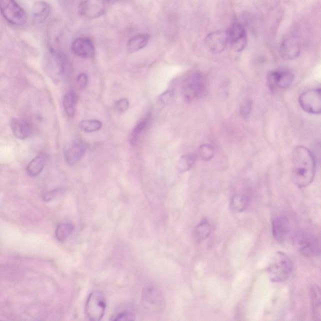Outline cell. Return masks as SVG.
Instances as JSON below:
<instances>
[{"label": "cell", "instance_id": "d590c367", "mask_svg": "<svg viewBox=\"0 0 321 321\" xmlns=\"http://www.w3.org/2000/svg\"><path fill=\"white\" fill-rule=\"evenodd\" d=\"M118 1H120V0H106V2H108V6H110V4H113L117 3V2Z\"/></svg>", "mask_w": 321, "mask_h": 321}, {"label": "cell", "instance_id": "4dcf8cb0", "mask_svg": "<svg viewBox=\"0 0 321 321\" xmlns=\"http://www.w3.org/2000/svg\"><path fill=\"white\" fill-rule=\"evenodd\" d=\"M130 107V102L126 98L118 100L115 104V110L118 114L126 112Z\"/></svg>", "mask_w": 321, "mask_h": 321}, {"label": "cell", "instance_id": "d6a6232c", "mask_svg": "<svg viewBox=\"0 0 321 321\" xmlns=\"http://www.w3.org/2000/svg\"><path fill=\"white\" fill-rule=\"evenodd\" d=\"M174 92L172 90H168L166 92L162 93L160 95L159 98V102L162 105H168L172 100H174Z\"/></svg>", "mask_w": 321, "mask_h": 321}, {"label": "cell", "instance_id": "836d02e7", "mask_svg": "<svg viewBox=\"0 0 321 321\" xmlns=\"http://www.w3.org/2000/svg\"><path fill=\"white\" fill-rule=\"evenodd\" d=\"M134 315L133 314L128 312H120L117 315L114 316L111 320H134Z\"/></svg>", "mask_w": 321, "mask_h": 321}, {"label": "cell", "instance_id": "d4e9b609", "mask_svg": "<svg viewBox=\"0 0 321 321\" xmlns=\"http://www.w3.org/2000/svg\"><path fill=\"white\" fill-rule=\"evenodd\" d=\"M78 100L76 94L69 91L63 98V106L68 117H73L75 114V107Z\"/></svg>", "mask_w": 321, "mask_h": 321}, {"label": "cell", "instance_id": "e575fe53", "mask_svg": "<svg viewBox=\"0 0 321 321\" xmlns=\"http://www.w3.org/2000/svg\"><path fill=\"white\" fill-rule=\"evenodd\" d=\"M76 83L80 88H85L88 84V76L87 74L82 73L79 74L76 79Z\"/></svg>", "mask_w": 321, "mask_h": 321}, {"label": "cell", "instance_id": "8fae6325", "mask_svg": "<svg viewBox=\"0 0 321 321\" xmlns=\"http://www.w3.org/2000/svg\"><path fill=\"white\" fill-rule=\"evenodd\" d=\"M228 44H230L232 49L236 52L244 50L248 43V38L244 27L241 24L234 23L232 24L228 30Z\"/></svg>", "mask_w": 321, "mask_h": 321}, {"label": "cell", "instance_id": "5b68a950", "mask_svg": "<svg viewBox=\"0 0 321 321\" xmlns=\"http://www.w3.org/2000/svg\"><path fill=\"white\" fill-rule=\"evenodd\" d=\"M292 269L293 264L290 258L286 254L278 252L268 266V272L272 282H282L290 278Z\"/></svg>", "mask_w": 321, "mask_h": 321}, {"label": "cell", "instance_id": "6da1fadb", "mask_svg": "<svg viewBox=\"0 0 321 321\" xmlns=\"http://www.w3.org/2000/svg\"><path fill=\"white\" fill-rule=\"evenodd\" d=\"M292 178L294 184L304 188L312 184L316 171L315 158L304 146H298L292 152Z\"/></svg>", "mask_w": 321, "mask_h": 321}, {"label": "cell", "instance_id": "d6986e66", "mask_svg": "<svg viewBox=\"0 0 321 321\" xmlns=\"http://www.w3.org/2000/svg\"><path fill=\"white\" fill-rule=\"evenodd\" d=\"M50 14V7L48 4L39 1L32 8V19L36 24H42L48 18Z\"/></svg>", "mask_w": 321, "mask_h": 321}, {"label": "cell", "instance_id": "4fadbf2b", "mask_svg": "<svg viewBox=\"0 0 321 321\" xmlns=\"http://www.w3.org/2000/svg\"><path fill=\"white\" fill-rule=\"evenodd\" d=\"M86 146L80 140H75L66 146L64 150V158L66 164L73 165L76 164L85 154Z\"/></svg>", "mask_w": 321, "mask_h": 321}, {"label": "cell", "instance_id": "cb8c5ba5", "mask_svg": "<svg viewBox=\"0 0 321 321\" xmlns=\"http://www.w3.org/2000/svg\"><path fill=\"white\" fill-rule=\"evenodd\" d=\"M150 122V116H146L142 120L138 123L136 126L132 130L130 135V142L132 146L137 144L140 139L142 132H144L146 128L147 127L148 123Z\"/></svg>", "mask_w": 321, "mask_h": 321}, {"label": "cell", "instance_id": "9c48e42d", "mask_svg": "<svg viewBox=\"0 0 321 321\" xmlns=\"http://www.w3.org/2000/svg\"><path fill=\"white\" fill-rule=\"evenodd\" d=\"M294 80V75L290 70L271 71L266 76V83L271 90H286L290 87Z\"/></svg>", "mask_w": 321, "mask_h": 321}, {"label": "cell", "instance_id": "52a82bcc", "mask_svg": "<svg viewBox=\"0 0 321 321\" xmlns=\"http://www.w3.org/2000/svg\"><path fill=\"white\" fill-rule=\"evenodd\" d=\"M2 16L14 26H24L27 22V16L24 10L16 0H0Z\"/></svg>", "mask_w": 321, "mask_h": 321}, {"label": "cell", "instance_id": "7a4b0ae2", "mask_svg": "<svg viewBox=\"0 0 321 321\" xmlns=\"http://www.w3.org/2000/svg\"><path fill=\"white\" fill-rule=\"evenodd\" d=\"M293 244L296 250L308 256L321 254V237L306 231H298L294 234Z\"/></svg>", "mask_w": 321, "mask_h": 321}, {"label": "cell", "instance_id": "ffe728a7", "mask_svg": "<svg viewBox=\"0 0 321 321\" xmlns=\"http://www.w3.org/2000/svg\"><path fill=\"white\" fill-rule=\"evenodd\" d=\"M149 40L150 36L148 34H140L133 36L127 44L128 52L132 54L142 50L148 45Z\"/></svg>", "mask_w": 321, "mask_h": 321}, {"label": "cell", "instance_id": "ba28073f", "mask_svg": "<svg viewBox=\"0 0 321 321\" xmlns=\"http://www.w3.org/2000/svg\"><path fill=\"white\" fill-rule=\"evenodd\" d=\"M298 102L305 112L312 114H321V88L305 91L298 98Z\"/></svg>", "mask_w": 321, "mask_h": 321}, {"label": "cell", "instance_id": "83f0119b", "mask_svg": "<svg viewBox=\"0 0 321 321\" xmlns=\"http://www.w3.org/2000/svg\"><path fill=\"white\" fill-rule=\"evenodd\" d=\"M102 127V122L96 120H84L79 123V128L87 133L98 132Z\"/></svg>", "mask_w": 321, "mask_h": 321}, {"label": "cell", "instance_id": "9a60e30c", "mask_svg": "<svg viewBox=\"0 0 321 321\" xmlns=\"http://www.w3.org/2000/svg\"><path fill=\"white\" fill-rule=\"evenodd\" d=\"M143 300L150 307L160 311L164 308V301L162 292L153 285H149L143 291Z\"/></svg>", "mask_w": 321, "mask_h": 321}, {"label": "cell", "instance_id": "e0dca14e", "mask_svg": "<svg viewBox=\"0 0 321 321\" xmlns=\"http://www.w3.org/2000/svg\"><path fill=\"white\" fill-rule=\"evenodd\" d=\"M300 52V41L295 36H290L283 41L280 46V56L285 60L297 58Z\"/></svg>", "mask_w": 321, "mask_h": 321}, {"label": "cell", "instance_id": "1f68e13d", "mask_svg": "<svg viewBox=\"0 0 321 321\" xmlns=\"http://www.w3.org/2000/svg\"><path fill=\"white\" fill-rule=\"evenodd\" d=\"M252 103L250 100L244 101L240 108V113L243 118H248L250 115Z\"/></svg>", "mask_w": 321, "mask_h": 321}, {"label": "cell", "instance_id": "603a6c76", "mask_svg": "<svg viewBox=\"0 0 321 321\" xmlns=\"http://www.w3.org/2000/svg\"><path fill=\"white\" fill-rule=\"evenodd\" d=\"M211 233V226L206 220H204L195 228L194 236L195 240L202 242L206 240Z\"/></svg>", "mask_w": 321, "mask_h": 321}, {"label": "cell", "instance_id": "7402d4cb", "mask_svg": "<svg viewBox=\"0 0 321 321\" xmlns=\"http://www.w3.org/2000/svg\"><path fill=\"white\" fill-rule=\"evenodd\" d=\"M250 199L246 194H239L234 195L230 202V208L234 213H240L248 208Z\"/></svg>", "mask_w": 321, "mask_h": 321}, {"label": "cell", "instance_id": "2e32d148", "mask_svg": "<svg viewBox=\"0 0 321 321\" xmlns=\"http://www.w3.org/2000/svg\"><path fill=\"white\" fill-rule=\"evenodd\" d=\"M272 230L274 238L282 242L287 238L290 231V220L285 216H279L274 218L272 224Z\"/></svg>", "mask_w": 321, "mask_h": 321}, {"label": "cell", "instance_id": "7c38bea8", "mask_svg": "<svg viewBox=\"0 0 321 321\" xmlns=\"http://www.w3.org/2000/svg\"><path fill=\"white\" fill-rule=\"evenodd\" d=\"M204 42L210 51L219 54L223 52L228 44V34L226 31L224 30L212 32L207 36Z\"/></svg>", "mask_w": 321, "mask_h": 321}, {"label": "cell", "instance_id": "30bf717a", "mask_svg": "<svg viewBox=\"0 0 321 321\" xmlns=\"http://www.w3.org/2000/svg\"><path fill=\"white\" fill-rule=\"evenodd\" d=\"M108 6L106 0H84L78 6L79 14L88 19L97 18L105 14Z\"/></svg>", "mask_w": 321, "mask_h": 321}, {"label": "cell", "instance_id": "8992f818", "mask_svg": "<svg viewBox=\"0 0 321 321\" xmlns=\"http://www.w3.org/2000/svg\"><path fill=\"white\" fill-rule=\"evenodd\" d=\"M107 303L104 295L100 291H93L88 298L86 304V314L88 320L98 321L105 314Z\"/></svg>", "mask_w": 321, "mask_h": 321}, {"label": "cell", "instance_id": "277c9868", "mask_svg": "<svg viewBox=\"0 0 321 321\" xmlns=\"http://www.w3.org/2000/svg\"><path fill=\"white\" fill-rule=\"evenodd\" d=\"M46 68L56 78H64L72 72L70 62L60 51L51 49L46 58Z\"/></svg>", "mask_w": 321, "mask_h": 321}, {"label": "cell", "instance_id": "ac0fdd59", "mask_svg": "<svg viewBox=\"0 0 321 321\" xmlns=\"http://www.w3.org/2000/svg\"><path fill=\"white\" fill-rule=\"evenodd\" d=\"M11 129L14 137L24 140L31 136L32 130L28 122L19 118H14L11 120Z\"/></svg>", "mask_w": 321, "mask_h": 321}, {"label": "cell", "instance_id": "3957f363", "mask_svg": "<svg viewBox=\"0 0 321 321\" xmlns=\"http://www.w3.org/2000/svg\"><path fill=\"white\" fill-rule=\"evenodd\" d=\"M207 80L203 74L194 72L184 79L182 86V96L187 102L204 96L206 92Z\"/></svg>", "mask_w": 321, "mask_h": 321}, {"label": "cell", "instance_id": "f546056e", "mask_svg": "<svg viewBox=\"0 0 321 321\" xmlns=\"http://www.w3.org/2000/svg\"><path fill=\"white\" fill-rule=\"evenodd\" d=\"M311 300L314 308L321 306V288L317 285L313 286L310 290Z\"/></svg>", "mask_w": 321, "mask_h": 321}, {"label": "cell", "instance_id": "4316f807", "mask_svg": "<svg viewBox=\"0 0 321 321\" xmlns=\"http://www.w3.org/2000/svg\"><path fill=\"white\" fill-rule=\"evenodd\" d=\"M196 162V156L194 154H186L180 158L178 164V170L180 172L189 171Z\"/></svg>", "mask_w": 321, "mask_h": 321}, {"label": "cell", "instance_id": "f1b7e54d", "mask_svg": "<svg viewBox=\"0 0 321 321\" xmlns=\"http://www.w3.org/2000/svg\"><path fill=\"white\" fill-rule=\"evenodd\" d=\"M199 155L204 160H210L214 156V148L210 144H203L199 148Z\"/></svg>", "mask_w": 321, "mask_h": 321}, {"label": "cell", "instance_id": "5bb4252c", "mask_svg": "<svg viewBox=\"0 0 321 321\" xmlns=\"http://www.w3.org/2000/svg\"><path fill=\"white\" fill-rule=\"evenodd\" d=\"M72 50L76 56L83 58H91L95 55V46L92 40L79 37L72 44Z\"/></svg>", "mask_w": 321, "mask_h": 321}, {"label": "cell", "instance_id": "44dd1931", "mask_svg": "<svg viewBox=\"0 0 321 321\" xmlns=\"http://www.w3.org/2000/svg\"><path fill=\"white\" fill-rule=\"evenodd\" d=\"M46 165V158L42 154L37 156L29 162L26 167V172L30 176H38L42 172Z\"/></svg>", "mask_w": 321, "mask_h": 321}, {"label": "cell", "instance_id": "484cf974", "mask_svg": "<svg viewBox=\"0 0 321 321\" xmlns=\"http://www.w3.org/2000/svg\"><path fill=\"white\" fill-rule=\"evenodd\" d=\"M74 228L73 224L68 222L58 224L55 233L56 240L61 242L66 240V239L72 234Z\"/></svg>", "mask_w": 321, "mask_h": 321}]
</instances>
